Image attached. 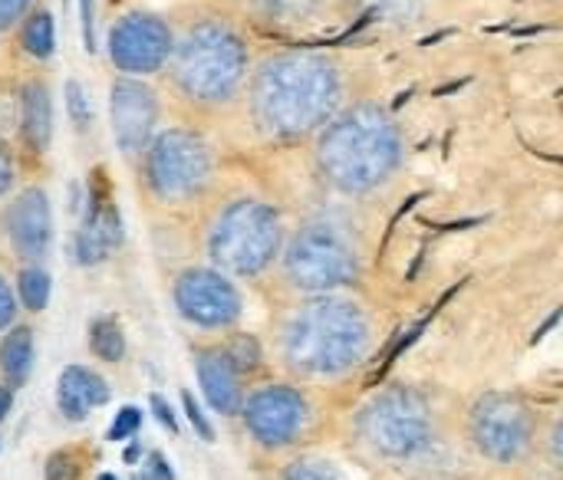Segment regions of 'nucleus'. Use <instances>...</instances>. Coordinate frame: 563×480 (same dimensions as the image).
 <instances>
[{
  "label": "nucleus",
  "instance_id": "ddd939ff",
  "mask_svg": "<svg viewBox=\"0 0 563 480\" xmlns=\"http://www.w3.org/2000/svg\"><path fill=\"white\" fill-rule=\"evenodd\" d=\"M472 442L478 455L498 465L521 461L531 448L534 418L528 405L515 395H485L472 409Z\"/></svg>",
  "mask_w": 563,
  "mask_h": 480
},
{
  "label": "nucleus",
  "instance_id": "5701e85b",
  "mask_svg": "<svg viewBox=\"0 0 563 480\" xmlns=\"http://www.w3.org/2000/svg\"><path fill=\"white\" fill-rule=\"evenodd\" d=\"M125 349H129V346H125V330H122L119 316L106 313V316H96V320L89 323V353H92L99 362L115 366V362L125 359Z\"/></svg>",
  "mask_w": 563,
  "mask_h": 480
},
{
  "label": "nucleus",
  "instance_id": "dca6fc26",
  "mask_svg": "<svg viewBox=\"0 0 563 480\" xmlns=\"http://www.w3.org/2000/svg\"><path fill=\"white\" fill-rule=\"evenodd\" d=\"M16 135L30 155H43L53 142V92L43 76H26L16 92Z\"/></svg>",
  "mask_w": 563,
  "mask_h": 480
},
{
  "label": "nucleus",
  "instance_id": "423d86ee",
  "mask_svg": "<svg viewBox=\"0 0 563 480\" xmlns=\"http://www.w3.org/2000/svg\"><path fill=\"white\" fill-rule=\"evenodd\" d=\"M135 165H139L142 194L158 211H172V214L205 201L218 175L214 145L195 125L162 129Z\"/></svg>",
  "mask_w": 563,
  "mask_h": 480
},
{
  "label": "nucleus",
  "instance_id": "9d476101",
  "mask_svg": "<svg viewBox=\"0 0 563 480\" xmlns=\"http://www.w3.org/2000/svg\"><path fill=\"white\" fill-rule=\"evenodd\" d=\"M172 303L188 326L208 333L231 330L244 310L234 280L211 264H195L178 270L172 280Z\"/></svg>",
  "mask_w": 563,
  "mask_h": 480
},
{
  "label": "nucleus",
  "instance_id": "473e14b6",
  "mask_svg": "<svg viewBox=\"0 0 563 480\" xmlns=\"http://www.w3.org/2000/svg\"><path fill=\"white\" fill-rule=\"evenodd\" d=\"M36 10V0H0V36L20 30V23Z\"/></svg>",
  "mask_w": 563,
  "mask_h": 480
},
{
  "label": "nucleus",
  "instance_id": "6e6552de",
  "mask_svg": "<svg viewBox=\"0 0 563 480\" xmlns=\"http://www.w3.org/2000/svg\"><path fill=\"white\" fill-rule=\"evenodd\" d=\"M175 46V23L155 10H125L106 33V56L119 76H162Z\"/></svg>",
  "mask_w": 563,
  "mask_h": 480
},
{
  "label": "nucleus",
  "instance_id": "58836bf2",
  "mask_svg": "<svg viewBox=\"0 0 563 480\" xmlns=\"http://www.w3.org/2000/svg\"><path fill=\"white\" fill-rule=\"evenodd\" d=\"M561 320H563V310H558L554 316H548V320H544V326H541V330H534V336H531V346H538V343H541V339H544V336H548V333H551V330H554Z\"/></svg>",
  "mask_w": 563,
  "mask_h": 480
},
{
  "label": "nucleus",
  "instance_id": "f704fd0d",
  "mask_svg": "<svg viewBox=\"0 0 563 480\" xmlns=\"http://www.w3.org/2000/svg\"><path fill=\"white\" fill-rule=\"evenodd\" d=\"M181 409H185V415H188L191 428L198 432V438L214 442V428L208 425V418H205V412H201V405H198V399H195L191 392H181Z\"/></svg>",
  "mask_w": 563,
  "mask_h": 480
},
{
  "label": "nucleus",
  "instance_id": "7ed1b4c3",
  "mask_svg": "<svg viewBox=\"0 0 563 480\" xmlns=\"http://www.w3.org/2000/svg\"><path fill=\"white\" fill-rule=\"evenodd\" d=\"M313 165L327 188L360 198L383 188L402 165V132L379 102L346 105L317 138Z\"/></svg>",
  "mask_w": 563,
  "mask_h": 480
},
{
  "label": "nucleus",
  "instance_id": "b1692460",
  "mask_svg": "<svg viewBox=\"0 0 563 480\" xmlns=\"http://www.w3.org/2000/svg\"><path fill=\"white\" fill-rule=\"evenodd\" d=\"M13 290H16V300L26 313H43L49 306V293H53V277L43 264H30V267H20L16 270V280H13Z\"/></svg>",
  "mask_w": 563,
  "mask_h": 480
},
{
  "label": "nucleus",
  "instance_id": "a211bd4d",
  "mask_svg": "<svg viewBox=\"0 0 563 480\" xmlns=\"http://www.w3.org/2000/svg\"><path fill=\"white\" fill-rule=\"evenodd\" d=\"M195 372H198V386H201L205 402H208L218 415H224V418L241 415L244 399H247V395H244V386H241L244 376L231 366V359L224 356L221 346L201 349V353L195 356Z\"/></svg>",
  "mask_w": 563,
  "mask_h": 480
},
{
  "label": "nucleus",
  "instance_id": "79ce46f5",
  "mask_svg": "<svg viewBox=\"0 0 563 480\" xmlns=\"http://www.w3.org/2000/svg\"><path fill=\"white\" fill-rule=\"evenodd\" d=\"M96 480H119V478H115V475H99Z\"/></svg>",
  "mask_w": 563,
  "mask_h": 480
},
{
  "label": "nucleus",
  "instance_id": "0eeeda50",
  "mask_svg": "<svg viewBox=\"0 0 563 480\" xmlns=\"http://www.w3.org/2000/svg\"><path fill=\"white\" fill-rule=\"evenodd\" d=\"M284 280L310 297H327L333 290L353 287L360 277V257L353 241L327 221H310L287 237L280 254Z\"/></svg>",
  "mask_w": 563,
  "mask_h": 480
},
{
  "label": "nucleus",
  "instance_id": "c9c22d12",
  "mask_svg": "<svg viewBox=\"0 0 563 480\" xmlns=\"http://www.w3.org/2000/svg\"><path fill=\"white\" fill-rule=\"evenodd\" d=\"M152 415L158 418V425L172 435H178V418L172 412V405L165 402V395H152Z\"/></svg>",
  "mask_w": 563,
  "mask_h": 480
},
{
  "label": "nucleus",
  "instance_id": "2eb2a0df",
  "mask_svg": "<svg viewBox=\"0 0 563 480\" xmlns=\"http://www.w3.org/2000/svg\"><path fill=\"white\" fill-rule=\"evenodd\" d=\"M247 16L267 30L284 36H300L327 26L333 16L343 13V0H247Z\"/></svg>",
  "mask_w": 563,
  "mask_h": 480
},
{
  "label": "nucleus",
  "instance_id": "c756f323",
  "mask_svg": "<svg viewBox=\"0 0 563 480\" xmlns=\"http://www.w3.org/2000/svg\"><path fill=\"white\" fill-rule=\"evenodd\" d=\"M66 109H69L73 125L79 132H86L89 129V119H92V109H89V96H86L82 82H76V79L66 82Z\"/></svg>",
  "mask_w": 563,
  "mask_h": 480
},
{
  "label": "nucleus",
  "instance_id": "2f4dec72",
  "mask_svg": "<svg viewBox=\"0 0 563 480\" xmlns=\"http://www.w3.org/2000/svg\"><path fill=\"white\" fill-rule=\"evenodd\" d=\"M16 323H20V300H16L13 283L0 274V336L13 330Z\"/></svg>",
  "mask_w": 563,
  "mask_h": 480
},
{
  "label": "nucleus",
  "instance_id": "4468645a",
  "mask_svg": "<svg viewBox=\"0 0 563 480\" xmlns=\"http://www.w3.org/2000/svg\"><path fill=\"white\" fill-rule=\"evenodd\" d=\"M241 418L247 435L261 448L274 451L300 438V432L307 428V402L290 386H264L244 399Z\"/></svg>",
  "mask_w": 563,
  "mask_h": 480
},
{
  "label": "nucleus",
  "instance_id": "39448f33",
  "mask_svg": "<svg viewBox=\"0 0 563 480\" xmlns=\"http://www.w3.org/2000/svg\"><path fill=\"white\" fill-rule=\"evenodd\" d=\"M284 244L287 231L280 208L254 194H238L224 201L205 227L208 264L231 280L264 277L280 260Z\"/></svg>",
  "mask_w": 563,
  "mask_h": 480
},
{
  "label": "nucleus",
  "instance_id": "20e7f679",
  "mask_svg": "<svg viewBox=\"0 0 563 480\" xmlns=\"http://www.w3.org/2000/svg\"><path fill=\"white\" fill-rule=\"evenodd\" d=\"M369 343L366 316L356 303L340 297H313L284 320L280 349L300 376H343L353 369Z\"/></svg>",
  "mask_w": 563,
  "mask_h": 480
},
{
  "label": "nucleus",
  "instance_id": "72a5a7b5",
  "mask_svg": "<svg viewBox=\"0 0 563 480\" xmlns=\"http://www.w3.org/2000/svg\"><path fill=\"white\" fill-rule=\"evenodd\" d=\"M132 480H175V471H172V465L165 461V455H162V451H145V458H142V471H139Z\"/></svg>",
  "mask_w": 563,
  "mask_h": 480
},
{
  "label": "nucleus",
  "instance_id": "a19ab883",
  "mask_svg": "<svg viewBox=\"0 0 563 480\" xmlns=\"http://www.w3.org/2000/svg\"><path fill=\"white\" fill-rule=\"evenodd\" d=\"M10 405H13V392H10L7 386H0V422L7 418V412H10Z\"/></svg>",
  "mask_w": 563,
  "mask_h": 480
},
{
  "label": "nucleus",
  "instance_id": "e433bc0d",
  "mask_svg": "<svg viewBox=\"0 0 563 480\" xmlns=\"http://www.w3.org/2000/svg\"><path fill=\"white\" fill-rule=\"evenodd\" d=\"M79 10H82V36H86V46L96 49V0H79Z\"/></svg>",
  "mask_w": 563,
  "mask_h": 480
},
{
  "label": "nucleus",
  "instance_id": "6ab92c4d",
  "mask_svg": "<svg viewBox=\"0 0 563 480\" xmlns=\"http://www.w3.org/2000/svg\"><path fill=\"white\" fill-rule=\"evenodd\" d=\"M109 402V382L89 366H66L56 382V409L66 422H86Z\"/></svg>",
  "mask_w": 563,
  "mask_h": 480
},
{
  "label": "nucleus",
  "instance_id": "412c9836",
  "mask_svg": "<svg viewBox=\"0 0 563 480\" xmlns=\"http://www.w3.org/2000/svg\"><path fill=\"white\" fill-rule=\"evenodd\" d=\"M426 0H343V13L373 23H409L422 13Z\"/></svg>",
  "mask_w": 563,
  "mask_h": 480
},
{
  "label": "nucleus",
  "instance_id": "393cba45",
  "mask_svg": "<svg viewBox=\"0 0 563 480\" xmlns=\"http://www.w3.org/2000/svg\"><path fill=\"white\" fill-rule=\"evenodd\" d=\"M452 293H459V290H449V293H445V297H442V300H439V303H435V306H432V310H429V313H426V316H422V320H419V323H416L412 330H406V333H402V336H399V339L393 343V349H389V353H386V359L379 362L376 376H369V379H366V386H376V382H383V379H386V376L393 372V366H396V362H399V359H402V356H406V353H409V349H412V346H416V343L422 339V333H426V330L432 326V320L439 316V310L445 306V300H449Z\"/></svg>",
  "mask_w": 563,
  "mask_h": 480
},
{
  "label": "nucleus",
  "instance_id": "7c9ffc66",
  "mask_svg": "<svg viewBox=\"0 0 563 480\" xmlns=\"http://www.w3.org/2000/svg\"><path fill=\"white\" fill-rule=\"evenodd\" d=\"M139 428H142V412L135 405H125V409H119V415H115L112 428L106 432V438L109 442H132L139 435Z\"/></svg>",
  "mask_w": 563,
  "mask_h": 480
},
{
  "label": "nucleus",
  "instance_id": "cd10ccee",
  "mask_svg": "<svg viewBox=\"0 0 563 480\" xmlns=\"http://www.w3.org/2000/svg\"><path fill=\"white\" fill-rule=\"evenodd\" d=\"M20 188V158L7 138H0V204Z\"/></svg>",
  "mask_w": 563,
  "mask_h": 480
},
{
  "label": "nucleus",
  "instance_id": "aec40b11",
  "mask_svg": "<svg viewBox=\"0 0 563 480\" xmlns=\"http://www.w3.org/2000/svg\"><path fill=\"white\" fill-rule=\"evenodd\" d=\"M33 372V330L26 323H16L0 336V386L10 392L23 389Z\"/></svg>",
  "mask_w": 563,
  "mask_h": 480
},
{
  "label": "nucleus",
  "instance_id": "1a4fd4ad",
  "mask_svg": "<svg viewBox=\"0 0 563 480\" xmlns=\"http://www.w3.org/2000/svg\"><path fill=\"white\" fill-rule=\"evenodd\" d=\"M360 435L383 458H409L429 445L432 412L416 392L396 389L363 409Z\"/></svg>",
  "mask_w": 563,
  "mask_h": 480
},
{
  "label": "nucleus",
  "instance_id": "a878e982",
  "mask_svg": "<svg viewBox=\"0 0 563 480\" xmlns=\"http://www.w3.org/2000/svg\"><path fill=\"white\" fill-rule=\"evenodd\" d=\"M43 478L46 480H82L86 478V455L82 448H56L46 465H43Z\"/></svg>",
  "mask_w": 563,
  "mask_h": 480
},
{
  "label": "nucleus",
  "instance_id": "c85d7f7f",
  "mask_svg": "<svg viewBox=\"0 0 563 480\" xmlns=\"http://www.w3.org/2000/svg\"><path fill=\"white\" fill-rule=\"evenodd\" d=\"M280 480H340L336 468L320 458H300L290 468H284Z\"/></svg>",
  "mask_w": 563,
  "mask_h": 480
},
{
  "label": "nucleus",
  "instance_id": "f3484780",
  "mask_svg": "<svg viewBox=\"0 0 563 480\" xmlns=\"http://www.w3.org/2000/svg\"><path fill=\"white\" fill-rule=\"evenodd\" d=\"M122 244V221L119 211L112 204V198L106 191H92L86 217L76 231L73 241V254L82 267H92L99 260H106L115 247Z\"/></svg>",
  "mask_w": 563,
  "mask_h": 480
},
{
  "label": "nucleus",
  "instance_id": "ea45409f",
  "mask_svg": "<svg viewBox=\"0 0 563 480\" xmlns=\"http://www.w3.org/2000/svg\"><path fill=\"white\" fill-rule=\"evenodd\" d=\"M551 451H554V458L563 465V418L558 422V428H554V435H551Z\"/></svg>",
  "mask_w": 563,
  "mask_h": 480
},
{
  "label": "nucleus",
  "instance_id": "f03ea898",
  "mask_svg": "<svg viewBox=\"0 0 563 480\" xmlns=\"http://www.w3.org/2000/svg\"><path fill=\"white\" fill-rule=\"evenodd\" d=\"M254 63L251 33L238 16L198 10L175 26V46L162 79L185 109L214 115L244 99Z\"/></svg>",
  "mask_w": 563,
  "mask_h": 480
},
{
  "label": "nucleus",
  "instance_id": "4c0bfd02",
  "mask_svg": "<svg viewBox=\"0 0 563 480\" xmlns=\"http://www.w3.org/2000/svg\"><path fill=\"white\" fill-rule=\"evenodd\" d=\"M142 458H145V448L132 438V442H125V451H122V461L129 465V468H135V465H142Z\"/></svg>",
  "mask_w": 563,
  "mask_h": 480
},
{
  "label": "nucleus",
  "instance_id": "9b49d317",
  "mask_svg": "<svg viewBox=\"0 0 563 480\" xmlns=\"http://www.w3.org/2000/svg\"><path fill=\"white\" fill-rule=\"evenodd\" d=\"M162 92L148 79L115 76L109 86V129L122 158L139 161L162 132Z\"/></svg>",
  "mask_w": 563,
  "mask_h": 480
},
{
  "label": "nucleus",
  "instance_id": "f8f14e48",
  "mask_svg": "<svg viewBox=\"0 0 563 480\" xmlns=\"http://www.w3.org/2000/svg\"><path fill=\"white\" fill-rule=\"evenodd\" d=\"M53 204L43 185H23L0 204V241L20 267L43 264L53 250Z\"/></svg>",
  "mask_w": 563,
  "mask_h": 480
},
{
  "label": "nucleus",
  "instance_id": "bb28decb",
  "mask_svg": "<svg viewBox=\"0 0 563 480\" xmlns=\"http://www.w3.org/2000/svg\"><path fill=\"white\" fill-rule=\"evenodd\" d=\"M221 349L241 376H251L261 366V346L254 336H231Z\"/></svg>",
  "mask_w": 563,
  "mask_h": 480
},
{
  "label": "nucleus",
  "instance_id": "f257e3e1",
  "mask_svg": "<svg viewBox=\"0 0 563 480\" xmlns=\"http://www.w3.org/2000/svg\"><path fill=\"white\" fill-rule=\"evenodd\" d=\"M346 69L320 46H284L254 63L244 105L254 132L274 145L317 138L346 105Z\"/></svg>",
  "mask_w": 563,
  "mask_h": 480
},
{
  "label": "nucleus",
  "instance_id": "4be33fe9",
  "mask_svg": "<svg viewBox=\"0 0 563 480\" xmlns=\"http://www.w3.org/2000/svg\"><path fill=\"white\" fill-rule=\"evenodd\" d=\"M20 49L33 59H49L53 49H56V23H53V13L46 7H36L23 23H20Z\"/></svg>",
  "mask_w": 563,
  "mask_h": 480
}]
</instances>
